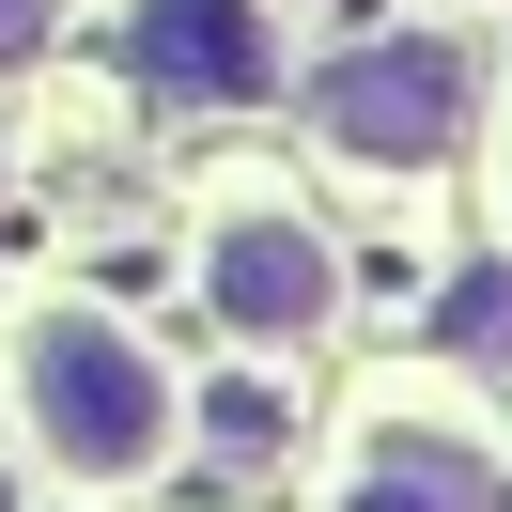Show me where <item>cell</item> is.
<instances>
[{"label":"cell","instance_id":"obj_7","mask_svg":"<svg viewBox=\"0 0 512 512\" xmlns=\"http://www.w3.org/2000/svg\"><path fill=\"white\" fill-rule=\"evenodd\" d=\"M32 47H47V0H0V78L32 63Z\"/></svg>","mask_w":512,"mask_h":512},{"label":"cell","instance_id":"obj_1","mask_svg":"<svg viewBox=\"0 0 512 512\" xmlns=\"http://www.w3.org/2000/svg\"><path fill=\"white\" fill-rule=\"evenodd\" d=\"M16 404H32V450L63 481H140L171 450V373L109 311H47L32 342H16Z\"/></svg>","mask_w":512,"mask_h":512},{"label":"cell","instance_id":"obj_6","mask_svg":"<svg viewBox=\"0 0 512 512\" xmlns=\"http://www.w3.org/2000/svg\"><path fill=\"white\" fill-rule=\"evenodd\" d=\"M435 342L466 357V373H512V264H466V280L435 295Z\"/></svg>","mask_w":512,"mask_h":512},{"label":"cell","instance_id":"obj_4","mask_svg":"<svg viewBox=\"0 0 512 512\" xmlns=\"http://www.w3.org/2000/svg\"><path fill=\"white\" fill-rule=\"evenodd\" d=\"M202 295H218V326H249V342H311V326L342 311V264H326V233H295V218H218Z\"/></svg>","mask_w":512,"mask_h":512},{"label":"cell","instance_id":"obj_5","mask_svg":"<svg viewBox=\"0 0 512 512\" xmlns=\"http://www.w3.org/2000/svg\"><path fill=\"white\" fill-rule=\"evenodd\" d=\"M342 512H497V466H481V450H450V435H373Z\"/></svg>","mask_w":512,"mask_h":512},{"label":"cell","instance_id":"obj_3","mask_svg":"<svg viewBox=\"0 0 512 512\" xmlns=\"http://www.w3.org/2000/svg\"><path fill=\"white\" fill-rule=\"evenodd\" d=\"M125 63L171 109H249L280 47H264V0H125Z\"/></svg>","mask_w":512,"mask_h":512},{"label":"cell","instance_id":"obj_2","mask_svg":"<svg viewBox=\"0 0 512 512\" xmlns=\"http://www.w3.org/2000/svg\"><path fill=\"white\" fill-rule=\"evenodd\" d=\"M311 125L342 140V156H373V171H435L450 140H466V47H435V32L342 47V63L311 78Z\"/></svg>","mask_w":512,"mask_h":512}]
</instances>
